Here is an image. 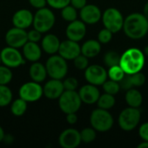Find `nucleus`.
Segmentation results:
<instances>
[{
	"label": "nucleus",
	"mask_w": 148,
	"mask_h": 148,
	"mask_svg": "<svg viewBox=\"0 0 148 148\" xmlns=\"http://www.w3.org/2000/svg\"><path fill=\"white\" fill-rule=\"evenodd\" d=\"M70 4L76 10H81L87 4V0H70Z\"/></svg>",
	"instance_id": "nucleus-42"
},
{
	"label": "nucleus",
	"mask_w": 148,
	"mask_h": 148,
	"mask_svg": "<svg viewBox=\"0 0 148 148\" xmlns=\"http://www.w3.org/2000/svg\"><path fill=\"white\" fill-rule=\"evenodd\" d=\"M27 36H28V41L29 42H39L42 36V33L40 31H38L36 29H33L27 32Z\"/></svg>",
	"instance_id": "nucleus-39"
},
{
	"label": "nucleus",
	"mask_w": 148,
	"mask_h": 148,
	"mask_svg": "<svg viewBox=\"0 0 148 148\" xmlns=\"http://www.w3.org/2000/svg\"><path fill=\"white\" fill-rule=\"evenodd\" d=\"M58 143L62 148H76L82 143L81 134L75 128L65 129L60 134Z\"/></svg>",
	"instance_id": "nucleus-13"
},
{
	"label": "nucleus",
	"mask_w": 148,
	"mask_h": 148,
	"mask_svg": "<svg viewBox=\"0 0 148 148\" xmlns=\"http://www.w3.org/2000/svg\"><path fill=\"white\" fill-rule=\"evenodd\" d=\"M101 86H102L103 90H104L105 93H108V94H110V95H117L120 92V89H121L120 83L115 82V81L110 80V79L107 80Z\"/></svg>",
	"instance_id": "nucleus-33"
},
{
	"label": "nucleus",
	"mask_w": 148,
	"mask_h": 148,
	"mask_svg": "<svg viewBox=\"0 0 148 148\" xmlns=\"http://www.w3.org/2000/svg\"><path fill=\"white\" fill-rule=\"evenodd\" d=\"M66 121L69 125H75L78 121V116L76 113H70L66 114Z\"/></svg>",
	"instance_id": "nucleus-43"
},
{
	"label": "nucleus",
	"mask_w": 148,
	"mask_h": 148,
	"mask_svg": "<svg viewBox=\"0 0 148 148\" xmlns=\"http://www.w3.org/2000/svg\"><path fill=\"white\" fill-rule=\"evenodd\" d=\"M69 3L70 0H47V4L56 10H62Z\"/></svg>",
	"instance_id": "nucleus-38"
},
{
	"label": "nucleus",
	"mask_w": 148,
	"mask_h": 148,
	"mask_svg": "<svg viewBox=\"0 0 148 148\" xmlns=\"http://www.w3.org/2000/svg\"><path fill=\"white\" fill-rule=\"evenodd\" d=\"M145 65V54L137 48H130L121 56L120 66L127 75L140 72Z\"/></svg>",
	"instance_id": "nucleus-2"
},
{
	"label": "nucleus",
	"mask_w": 148,
	"mask_h": 148,
	"mask_svg": "<svg viewBox=\"0 0 148 148\" xmlns=\"http://www.w3.org/2000/svg\"><path fill=\"white\" fill-rule=\"evenodd\" d=\"M5 138V134H4V131L3 129V127L0 126V143L4 140Z\"/></svg>",
	"instance_id": "nucleus-44"
},
{
	"label": "nucleus",
	"mask_w": 148,
	"mask_h": 148,
	"mask_svg": "<svg viewBox=\"0 0 148 148\" xmlns=\"http://www.w3.org/2000/svg\"><path fill=\"white\" fill-rule=\"evenodd\" d=\"M29 75L31 81H34L38 83L43 82L48 76L45 64H42L39 62H32L29 69Z\"/></svg>",
	"instance_id": "nucleus-22"
},
{
	"label": "nucleus",
	"mask_w": 148,
	"mask_h": 148,
	"mask_svg": "<svg viewBox=\"0 0 148 148\" xmlns=\"http://www.w3.org/2000/svg\"><path fill=\"white\" fill-rule=\"evenodd\" d=\"M61 16L63 20L70 23L77 19L78 12H77V10L69 3V5L65 6L64 8L61 10Z\"/></svg>",
	"instance_id": "nucleus-28"
},
{
	"label": "nucleus",
	"mask_w": 148,
	"mask_h": 148,
	"mask_svg": "<svg viewBox=\"0 0 148 148\" xmlns=\"http://www.w3.org/2000/svg\"><path fill=\"white\" fill-rule=\"evenodd\" d=\"M124 17L121 12L114 7L108 8L102 14L101 20L106 29L112 31L114 34L118 33L123 28Z\"/></svg>",
	"instance_id": "nucleus-8"
},
{
	"label": "nucleus",
	"mask_w": 148,
	"mask_h": 148,
	"mask_svg": "<svg viewBox=\"0 0 148 148\" xmlns=\"http://www.w3.org/2000/svg\"><path fill=\"white\" fill-rule=\"evenodd\" d=\"M139 136L142 140L148 141V122L143 123L139 128Z\"/></svg>",
	"instance_id": "nucleus-40"
},
{
	"label": "nucleus",
	"mask_w": 148,
	"mask_h": 148,
	"mask_svg": "<svg viewBox=\"0 0 148 148\" xmlns=\"http://www.w3.org/2000/svg\"><path fill=\"white\" fill-rule=\"evenodd\" d=\"M80 134H81L82 142L86 143V144L92 143L96 139V130L94 129L92 127L82 129L80 132Z\"/></svg>",
	"instance_id": "nucleus-32"
},
{
	"label": "nucleus",
	"mask_w": 148,
	"mask_h": 148,
	"mask_svg": "<svg viewBox=\"0 0 148 148\" xmlns=\"http://www.w3.org/2000/svg\"><path fill=\"white\" fill-rule=\"evenodd\" d=\"M122 29L130 39H141L148 33V19L144 14L132 13L124 19Z\"/></svg>",
	"instance_id": "nucleus-1"
},
{
	"label": "nucleus",
	"mask_w": 148,
	"mask_h": 148,
	"mask_svg": "<svg viewBox=\"0 0 148 148\" xmlns=\"http://www.w3.org/2000/svg\"><path fill=\"white\" fill-rule=\"evenodd\" d=\"M11 21L13 26L27 29L31 25H33L34 14L29 10L20 9L13 14Z\"/></svg>",
	"instance_id": "nucleus-17"
},
{
	"label": "nucleus",
	"mask_w": 148,
	"mask_h": 148,
	"mask_svg": "<svg viewBox=\"0 0 148 148\" xmlns=\"http://www.w3.org/2000/svg\"><path fill=\"white\" fill-rule=\"evenodd\" d=\"M2 64V60H1V56H0V65Z\"/></svg>",
	"instance_id": "nucleus-48"
},
{
	"label": "nucleus",
	"mask_w": 148,
	"mask_h": 148,
	"mask_svg": "<svg viewBox=\"0 0 148 148\" xmlns=\"http://www.w3.org/2000/svg\"><path fill=\"white\" fill-rule=\"evenodd\" d=\"M82 100L76 90H64L58 99V106L65 114L70 113H77L81 108Z\"/></svg>",
	"instance_id": "nucleus-6"
},
{
	"label": "nucleus",
	"mask_w": 148,
	"mask_h": 148,
	"mask_svg": "<svg viewBox=\"0 0 148 148\" xmlns=\"http://www.w3.org/2000/svg\"><path fill=\"white\" fill-rule=\"evenodd\" d=\"M96 103H97V106H98L99 108L109 110L115 105L114 95L108 94V93L101 95Z\"/></svg>",
	"instance_id": "nucleus-26"
},
{
	"label": "nucleus",
	"mask_w": 148,
	"mask_h": 148,
	"mask_svg": "<svg viewBox=\"0 0 148 148\" xmlns=\"http://www.w3.org/2000/svg\"><path fill=\"white\" fill-rule=\"evenodd\" d=\"M113 32L112 31H110L109 29H106V28H104V29H102L99 33H98V41L101 42V43H102V44H106V43H108L111 40H112V38H113Z\"/></svg>",
	"instance_id": "nucleus-36"
},
{
	"label": "nucleus",
	"mask_w": 148,
	"mask_h": 148,
	"mask_svg": "<svg viewBox=\"0 0 148 148\" xmlns=\"http://www.w3.org/2000/svg\"><path fill=\"white\" fill-rule=\"evenodd\" d=\"M18 95L28 103L38 101L43 96L42 86L34 81L27 82L20 87Z\"/></svg>",
	"instance_id": "nucleus-9"
},
{
	"label": "nucleus",
	"mask_w": 148,
	"mask_h": 148,
	"mask_svg": "<svg viewBox=\"0 0 148 148\" xmlns=\"http://www.w3.org/2000/svg\"><path fill=\"white\" fill-rule=\"evenodd\" d=\"M43 95L49 100H56L64 92V86L62 80L50 79L43 86Z\"/></svg>",
	"instance_id": "nucleus-18"
},
{
	"label": "nucleus",
	"mask_w": 148,
	"mask_h": 148,
	"mask_svg": "<svg viewBox=\"0 0 148 148\" xmlns=\"http://www.w3.org/2000/svg\"><path fill=\"white\" fill-rule=\"evenodd\" d=\"M138 148H148V141L143 140V142L138 145Z\"/></svg>",
	"instance_id": "nucleus-46"
},
{
	"label": "nucleus",
	"mask_w": 148,
	"mask_h": 148,
	"mask_svg": "<svg viewBox=\"0 0 148 148\" xmlns=\"http://www.w3.org/2000/svg\"><path fill=\"white\" fill-rule=\"evenodd\" d=\"M61 41L58 36L54 34H47L41 40V47L42 51L48 55H55L58 53Z\"/></svg>",
	"instance_id": "nucleus-21"
},
{
	"label": "nucleus",
	"mask_w": 148,
	"mask_h": 148,
	"mask_svg": "<svg viewBox=\"0 0 148 148\" xmlns=\"http://www.w3.org/2000/svg\"><path fill=\"white\" fill-rule=\"evenodd\" d=\"M74 65L77 69L85 70L88 67V58L82 54H80L74 60Z\"/></svg>",
	"instance_id": "nucleus-35"
},
{
	"label": "nucleus",
	"mask_w": 148,
	"mask_h": 148,
	"mask_svg": "<svg viewBox=\"0 0 148 148\" xmlns=\"http://www.w3.org/2000/svg\"><path fill=\"white\" fill-rule=\"evenodd\" d=\"M28 108V102L22 98H17L10 103V113L16 117L23 116Z\"/></svg>",
	"instance_id": "nucleus-25"
},
{
	"label": "nucleus",
	"mask_w": 148,
	"mask_h": 148,
	"mask_svg": "<svg viewBox=\"0 0 148 148\" xmlns=\"http://www.w3.org/2000/svg\"><path fill=\"white\" fill-rule=\"evenodd\" d=\"M84 77L88 83L95 86L102 85L108 78V71L105 68L97 64L88 65V67L85 69Z\"/></svg>",
	"instance_id": "nucleus-11"
},
{
	"label": "nucleus",
	"mask_w": 148,
	"mask_h": 148,
	"mask_svg": "<svg viewBox=\"0 0 148 148\" xmlns=\"http://www.w3.org/2000/svg\"><path fill=\"white\" fill-rule=\"evenodd\" d=\"M58 54L67 61L74 60L76 56L82 54L81 46L79 45L78 42L67 39L61 42Z\"/></svg>",
	"instance_id": "nucleus-15"
},
{
	"label": "nucleus",
	"mask_w": 148,
	"mask_h": 148,
	"mask_svg": "<svg viewBox=\"0 0 148 148\" xmlns=\"http://www.w3.org/2000/svg\"><path fill=\"white\" fill-rule=\"evenodd\" d=\"M103 61H104L105 65L108 66V68L113 67V66H116V65H120L121 55L116 51L110 50L105 54Z\"/></svg>",
	"instance_id": "nucleus-29"
},
{
	"label": "nucleus",
	"mask_w": 148,
	"mask_h": 148,
	"mask_svg": "<svg viewBox=\"0 0 148 148\" xmlns=\"http://www.w3.org/2000/svg\"><path fill=\"white\" fill-rule=\"evenodd\" d=\"M130 79H131V82L134 88L141 87L146 82V76L143 73H141V71L130 75Z\"/></svg>",
	"instance_id": "nucleus-34"
},
{
	"label": "nucleus",
	"mask_w": 148,
	"mask_h": 148,
	"mask_svg": "<svg viewBox=\"0 0 148 148\" xmlns=\"http://www.w3.org/2000/svg\"><path fill=\"white\" fill-rule=\"evenodd\" d=\"M13 101V94L7 85H0V108L10 105Z\"/></svg>",
	"instance_id": "nucleus-27"
},
{
	"label": "nucleus",
	"mask_w": 148,
	"mask_h": 148,
	"mask_svg": "<svg viewBox=\"0 0 148 148\" xmlns=\"http://www.w3.org/2000/svg\"><path fill=\"white\" fill-rule=\"evenodd\" d=\"M125 75H126V73L124 72V70L121 69V67L120 65L110 67L108 71V77L110 80L115 81L117 82H120L123 79Z\"/></svg>",
	"instance_id": "nucleus-30"
},
{
	"label": "nucleus",
	"mask_w": 148,
	"mask_h": 148,
	"mask_svg": "<svg viewBox=\"0 0 148 148\" xmlns=\"http://www.w3.org/2000/svg\"><path fill=\"white\" fill-rule=\"evenodd\" d=\"M101 50V42L98 40L90 39L86 41L81 46V52L82 55L87 56L88 58H93L97 56Z\"/></svg>",
	"instance_id": "nucleus-23"
},
{
	"label": "nucleus",
	"mask_w": 148,
	"mask_h": 148,
	"mask_svg": "<svg viewBox=\"0 0 148 148\" xmlns=\"http://www.w3.org/2000/svg\"><path fill=\"white\" fill-rule=\"evenodd\" d=\"M89 121L91 127L101 133L109 131L114 126V118L108 110L99 108L92 111Z\"/></svg>",
	"instance_id": "nucleus-5"
},
{
	"label": "nucleus",
	"mask_w": 148,
	"mask_h": 148,
	"mask_svg": "<svg viewBox=\"0 0 148 148\" xmlns=\"http://www.w3.org/2000/svg\"><path fill=\"white\" fill-rule=\"evenodd\" d=\"M48 76L52 79L62 80L66 77L69 70L67 60L62 57L59 54L51 55L45 63Z\"/></svg>",
	"instance_id": "nucleus-3"
},
{
	"label": "nucleus",
	"mask_w": 148,
	"mask_h": 148,
	"mask_svg": "<svg viewBox=\"0 0 148 148\" xmlns=\"http://www.w3.org/2000/svg\"><path fill=\"white\" fill-rule=\"evenodd\" d=\"M125 100L128 107L139 108L143 102V96L138 89L133 88L127 90V93L125 95Z\"/></svg>",
	"instance_id": "nucleus-24"
},
{
	"label": "nucleus",
	"mask_w": 148,
	"mask_h": 148,
	"mask_svg": "<svg viewBox=\"0 0 148 148\" xmlns=\"http://www.w3.org/2000/svg\"><path fill=\"white\" fill-rule=\"evenodd\" d=\"M2 64L10 69H16L25 63V59L23 53L19 51V49L10 46L4 47L0 51Z\"/></svg>",
	"instance_id": "nucleus-10"
},
{
	"label": "nucleus",
	"mask_w": 148,
	"mask_h": 148,
	"mask_svg": "<svg viewBox=\"0 0 148 148\" xmlns=\"http://www.w3.org/2000/svg\"><path fill=\"white\" fill-rule=\"evenodd\" d=\"M78 93H79L82 101L88 105L96 103L101 95L100 90L98 89L97 86L90 84V83L81 87Z\"/></svg>",
	"instance_id": "nucleus-19"
},
{
	"label": "nucleus",
	"mask_w": 148,
	"mask_h": 148,
	"mask_svg": "<svg viewBox=\"0 0 148 148\" xmlns=\"http://www.w3.org/2000/svg\"><path fill=\"white\" fill-rule=\"evenodd\" d=\"M29 3L33 8L36 10L44 8L47 5V0H29Z\"/></svg>",
	"instance_id": "nucleus-41"
},
{
	"label": "nucleus",
	"mask_w": 148,
	"mask_h": 148,
	"mask_svg": "<svg viewBox=\"0 0 148 148\" xmlns=\"http://www.w3.org/2000/svg\"><path fill=\"white\" fill-rule=\"evenodd\" d=\"M81 20L86 24H95L102 16V13L100 8L95 4H86L82 9L80 10Z\"/></svg>",
	"instance_id": "nucleus-16"
},
{
	"label": "nucleus",
	"mask_w": 148,
	"mask_h": 148,
	"mask_svg": "<svg viewBox=\"0 0 148 148\" xmlns=\"http://www.w3.org/2000/svg\"><path fill=\"white\" fill-rule=\"evenodd\" d=\"M65 33L68 39L79 42L86 36L87 33L86 23H83L82 20H77V19L73 22H70L66 28Z\"/></svg>",
	"instance_id": "nucleus-14"
},
{
	"label": "nucleus",
	"mask_w": 148,
	"mask_h": 148,
	"mask_svg": "<svg viewBox=\"0 0 148 148\" xmlns=\"http://www.w3.org/2000/svg\"><path fill=\"white\" fill-rule=\"evenodd\" d=\"M4 39L8 46L22 49L23 46L28 42L27 31L26 29L13 26L7 30Z\"/></svg>",
	"instance_id": "nucleus-12"
},
{
	"label": "nucleus",
	"mask_w": 148,
	"mask_h": 148,
	"mask_svg": "<svg viewBox=\"0 0 148 148\" xmlns=\"http://www.w3.org/2000/svg\"><path fill=\"white\" fill-rule=\"evenodd\" d=\"M63 86L65 90H76L78 88V81L75 77H68L63 81Z\"/></svg>",
	"instance_id": "nucleus-37"
},
{
	"label": "nucleus",
	"mask_w": 148,
	"mask_h": 148,
	"mask_svg": "<svg viewBox=\"0 0 148 148\" xmlns=\"http://www.w3.org/2000/svg\"><path fill=\"white\" fill-rule=\"evenodd\" d=\"M143 14H144V16L148 19V2L146 3V4H145V6H144Z\"/></svg>",
	"instance_id": "nucleus-45"
},
{
	"label": "nucleus",
	"mask_w": 148,
	"mask_h": 148,
	"mask_svg": "<svg viewBox=\"0 0 148 148\" xmlns=\"http://www.w3.org/2000/svg\"><path fill=\"white\" fill-rule=\"evenodd\" d=\"M22 53L25 60L35 62H38L42 57V49L38 42L28 41L22 48Z\"/></svg>",
	"instance_id": "nucleus-20"
},
{
	"label": "nucleus",
	"mask_w": 148,
	"mask_h": 148,
	"mask_svg": "<svg viewBox=\"0 0 148 148\" xmlns=\"http://www.w3.org/2000/svg\"><path fill=\"white\" fill-rule=\"evenodd\" d=\"M144 54H145V56H148V46H147L144 49Z\"/></svg>",
	"instance_id": "nucleus-47"
},
{
	"label": "nucleus",
	"mask_w": 148,
	"mask_h": 148,
	"mask_svg": "<svg viewBox=\"0 0 148 148\" xmlns=\"http://www.w3.org/2000/svg\"><path fill=\"white\" fill-rule=\"evenodd\" d=\"M13 79L11 69L3 64L0 65V85H8Z\"/></svg>",
	"instance_id": "nucleus-31"
},
{
	"label": "nucleus",
	"mask_w": 148,
	"mask_h": 148,
	"mask_svg": "<svg viewBox=\"0 0 148 148\" xmlns=\"http://www.w3.org/2000/svg\"><path fill=\"white\" fill-rule=\"evenodd\" d=\"M56 23V16L52 10L44 7L36 10L34 14L33 27L42 34L49 32Z\"/></svg>",
	"instance_id": "nucleus-4"
},
{
	"label": "nucleus",
	"mask_w": 148,
	"mask_h": 148,
	"mask_svg": "<svg viewBox=\"0 0 148 148\" xmlns=\"http://www.w3.org/2000/svg\"><path fill=\"white\" fill-rule=\"evenodd\" d=\"M140 118L141 114L139 108L128 107L121 112L118 117V124L123 131L130 132L138 127Z\"/></svg>",
	"instance_id": "nucleus-7"
}]
</instances>
